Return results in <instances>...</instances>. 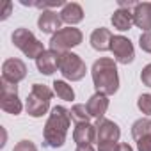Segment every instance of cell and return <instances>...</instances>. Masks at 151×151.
<instances>
[{"label": "cell", "mask_w": 151, "mask_h": 151, "mask_svg": "<svg viewBox=\"0 0 151 151\" xmlns=\"http://www.w3.org/2000/svg\"><path fill=\"white\" fill-rule=\"evenodd\" d=\"M137 147H139V151H151V135L137 140Z\"/></svg>", "instance_id": "obj_27"}, {"label": "cell", "mask_w": 151, "mask_h": 151, "mask_svg": "<svg viewBox=\"0 0 151 151\" xmlns=\"http://www.w3.org/2000/svg\"><path fill=\"white\" fill-rule=\"evenodd\" d=\"M86 107H87V110H89V116L100 121V119H103V116H105V112H107V109H109V96L96 93V94H93V96L87 100Z\"/></svg>", "instance_id": "obj_13"}, {"label": "cell", "mask_w": 151, "mask_h": 151, "mask_svg": "<svg viewBox=\"0 0 151 151\" xmlns=\"http://www.w3.org/2000/svg\"><path fill=\"white\" fill-rule=\"evenodd\" d=\"M11 9H13V4L11 2H4V9L0 13V20H7L9 14H11Z\"/></svg>", "instance_id": "obj_29"}, {"label": "cell", "mask_w": 151, "mask_h": 151, "mask_svg": "<svg viewBox=\"0 0 151 151\" xmlns=\"http://www.w3.org/2000/svg\"><path fill=\"white\" fill-rule=\"evenodd\" d=\"M52 86H53V93H55L60 100H64V101L75 100V91H73V87H71L68 82H64V80H55Z\"/></svg>", "instance_id": "obj_20"}, {"label": "cell", "mask_w": 151, "mask_h": 151, "mask_svg": "<svg viewBox=\"0 0 151 151\" xmlns=\"http://www.w3.org/2000/svg\"><path fill=\"white\" fill-rule=\"evenodd\" d=\"M59 71L62 73V77L66 80H71V82H78L86 77L87 73V68H86V62L77 55V53H62V59H60V68Z\"/></svg>", "instance_id": "obj_6"}, {"label": "cell", "mask_w": 151, "mask_h": 151, "mask_svg": "<svg viewBox=\"0 0 151 151\" xmlns=\"http://www.w3.org/2000/svg\"><path fill=\"white\" fill-rule=\"evenodd\" d=\"M69 110L64 107H53L50 112V117L45 124L43 130V137H45V144L48 147H60L66 142V135H68V128H69Z\"/></svg>", "instance_id": "obj_2"}, {"label": "cell", "mask_w": 151, "mask_h": 151, "mask_svg": "<svg viewBox=\"0 0 151 151\" xmlns=\"http://www.w3.org/2000/svg\"><path fill=\"white\" fill-rule=\"evenodd\" d=\"M77 151H94V147H93L91 144H89V146H78Z\"/></svg>", "instance_id": "obj_31"}, {"label": "cell", "mask_w": 151, "mask_h": 151, "mask_svg": "<svg viewBox=\"0 0 151 151\" xmlns=\"http://www.w3.org/2000/svg\"><path fill=\"white\" fill-rule=\"evenodd\" d=\"M62 20H60V14L53 13V11H43L37 18V27L45 32V34H55L59 32L62 27Z\"/></svg>", "instance_id": "obj_12"}, {"label": "cell", "mask_w": 151, "mask_h": 151, "mask_svg": "<svg viewBox=\"0 0 151 151\" xmlns=\"http://www.w3.org/2000/svg\"><path fill=\"white\" fill-rule=\"evenodd\" d=\"M53 96V91L45 86V84H34L32 89H30V94L25 101V109H27V114L32 116V117H41L48 112V107H50V100Z\"/></svg>", "instance_id": "obj_3"}, {"label": "cell", "mask_w": 151, "mask_h": 151, "mask_svg": "<svg viewBox=\"0 0 151 151\" xmlns=\"http://www.w3.org/2000/svg\"><path fill=\"white\" fill-rule=\"evenodd\" d=\"M69 116H71V119H73L75 123H77V124L89 123V119H91L87 107H86V105H82V103L73 105V107H71V110H69Z\"/></svg>", "instance_id": "obj_21"}, {"label": "cell", "mask_w": 151, "mask_h": 151, "mask_svg": "<svg viewBox=\"0 0 151 151\" xmlns=\"http://www.w3.org/2000/svg\"><path fill=\"white\" fill-rule=\"evenodd\" d=\"M59 14H60V20H62L64 23H68L69 27L77 25V23H80V22L84 20V9H82L78 4H75V2L66 4Z\"/></svg>", "instance_id": "obj_17"}, {"label": "cell", "mask_w": 151, "mask_h": 151, "mask_svg": "<svg viewBox=\"0 0 151 151\" xmlns=\"http://www.w3.org/2000/svg\"><path fill=\"white\" fill-rule=\"evenodd\" d=\"M93 75V82H94V89L100 94L105 96H112L117 93L119 89V75H117V66L114 59L109 57H101L93 64L91 69Z\"/></svg>", "instance_id": "obj_1"}, {"label": "cell", "mask_w": 151, "mask_h": 151, "mask_svg": "<svg viewBox=\"0 0 151 151\" xmlns=\"http://www.w3.org/2000/svg\"><path fill=\"white\" fill-rule=\"evenodd\" d=\"M82 43V32L75 27H64L55 32L50 39V50L57 53H68L71 48L78 46Z\"/></svg>", "instance_id": "obj_5"}, {"label": "cell", "mask_w": 151, "mask_h": 151, "mask_svg": "<svg viewBox=\"0 0 151 151\" xmlns=\"http://www.w3.org/2000/svg\"><path fill=\"white\" fill-rule=\"evenodd\" d=\"M121 137L119 126L110 119H100L96 123V142L107 144V142H117Z\"/></svg>", "instance_id": "obj_10"}, {"label": "cell", "mask_w": 151, "mask_h": 151, "mask_svg": "<svg viewBox=\"0 0 151 151\" xmlns=\"http://www.w3.org/2000/svg\"><path fill=\"white\" fill-rule=\"evenodd\" d=\"M137 107L142 114L151 116V94H140L137 100Z\"/></svg>", "instance_id": "obj_23"}, {"label": "cell", "mask_w": 151, "mask_h": 151, "mask_svg": "<svg viewBox=\"0 0 151 151\" xmlns=\"http://www.w3.org/2000/svg\"><path fill=\"white\" fill-rule=\"evenodd\" d=\"M60 59L62 53H57L53 50H45L37 59H36V66L39 69V73L43 75H52L60 68Z\"/></svg>", "instance_id": "obj_11"}, {"label": "cell", "mask_w": 151, "mask_h": 151, "mask_svg": "<svg viewBox=\"0 0 151 151\" xmlns=\"http://www.w3.org/2000/svg\"><path fill=\"white\" fill-rule=\"evenodd\" d=\"M0 107L9 114H20L23 105L18 98V86L7 80H0Z\"/></svg>", "instance_id": "obj_7"}, {"label": "cell", "mask_w": 151, "mask_h": 151, "mask_svg": "<svg viewBox=\"0 0 151 151\" xmlns=\"http://www.w3.org/2000/svg\"><path fill=\"white\" fill-rule=\"evenodd\" d=\"M110 52L114 53V60L119 64H130L135 57L133 45L124 36H114L110 43Z\"/></svg>", "instance_id": "obj_8"}, {"label": "cell", "mask_w": 151, "mask_h": 151, "mask_svg": "<svg viewBox=\"0 0 151 151\" xmlns=\"http://www.w3.org/2000/svg\"><path fill=\"white\" fill-rule=\"evenodd\" d=\"M13 151H37V147H36V144L32 140H20L14 146Z\"/></svg>", "instance_id": "obj_25"}, {"label": "cell", "mask_w": 151, "mask_h": 151, "mask_svg": "<svg viewBox=\"0 0 151 151\" xmlns=\"http://www.w3.org/2000/svg\"><path fill=\"white\" fill-rule=\"evenodd\" d=\"M139 46L140 50L151 53V32H142L140 37H139Z\"/></svg>", "instance_id": "obj_24"}, {"label": "cell", "mask_w": 151, "mask_h": 151, "mask_svg": "<svg viewBox=\"0 0 151 151\" xmlns=\"http://www.w3.org/2000/svg\"><path fill=\"white\" fill-rule=\"evenodd\" d=\"M151 135V119L149 117H140L132 124V137L135 140H140L142 137Z\"/></svg>", "instance_id": "obj_19"}, {"label": "cell", "mask_w": 151, "mask_h": 151, "mask_svg": "<svg viewBox=\"0 0 151 151\" xmlns=\"http://www.w3.org/2000/svg\"><path fill=\"white\" fill-rule=\"evenodd\" d=\"M133 25H137L144 32H151V4L149 2L137 4V7L133 9Z\"/></svg>", "instance_id": "obj_15"}, {"label": "cell", "mask_w": 151, "mask_h": 151, "mask_svg": "<svg viewBox=\"0 0 151 151\" xmlns=\"http://www.w3.org/2000/svg\"><path fill=\"white\" fill-rule=\"evenodd\" d=\"M112 25L114 29L124 32V30H130L132 25H133V11H128V9H117L114 14H112Z\"/></svg>", "instance_id": "obj_18"}, {"label": "cell", "mask_w": 151, "mask_h": 151, "mask_svg": "<svg viewBox=\"0 0 151 151\" xmlns=\"http://www.w3.org/2000/svg\"><path fill=\"white\" fill-rule=\"evenodd\" d=\"M140 80H142L144 86L151 87V64H147V66L142 69V73H140Z\"/></svg>", "instance_id": "obj_26"}, {"label": "cell", "mask_w": 151, "mask_h": 151, "mask_svg": "<svg viewBox=\"0 0 151 151\" xmlns=\"http://www.w3.org/2000/svg\"><path fill=\"white\" fill-rule=\"evenodd\" d=\"M98 151H119V142H107V144H98Z\"/></svg>", "instance_id": "obj_28"}, {"label": "cell", "mask_w": 151, "mask_h": 151, "mask_svg": "<svg viewBox=\"0 0 151 151\" xmlns=\"http://www.w3.org/2000/svg\"><path fill=\"white\" fill-rule=\"evenodd\" d=\"M13 43L18 50H22L29 59H37L43 52H45V46L39 39H36V36L29 30V29H16L13 32Z\"/></svg>", "instance_id": "obj_4"}, {"label": "cell", "mask_w": 151, "mask_h": 151, "mask_svg": "<svg viewBox=\"0 0 151 151\" xmlns=\"http://www.w3.org/2000/svg\"><path fill=\"white\" fill-rule=\"evenodd\" d=\"M112 32L105 27H100L96 29L93 34H91V46L98 52H107L110 50V43H112Z\"/></svg>", "instance_id": "obj_16"}, {"label": "cell", "mask_w": 151, "mask_h": 151, "mask_svg": "<svg viewBox=\"0 0 151 151\" xmlns=\"http://www.w3.org/2000/svg\"><path fill=\"white\" fill-rule=\"evenodd\" d=\"M119 151H133L130 144H124V142H119Z\"/></svg>", "instance_id": "obj_30"}, {"label": "cell", "mask_w": 151, "mask_h": 151, "mask_svg": "<svg viewBox=\"0 0 151 151\" xmlns=\"http://www.w3.org/2000/svg\"><path fill=\"white\" fill-rule=\"evenodd\" d=\"M73 140L77 142V146H89L96 142V126L91 123L77 124V128L73 130Z\"/></svg>", "instance_id": "obj_14"}, {"label": "cell", "mask_w": 151, "mask_h": 151, "mask_svg": "<svg viewBox=\"0 0 151 151\" xmlns=\"http://www.w3.org/2000/svg\"><path fill=\"white\" fill-rule=\"evenodd\" d=\"M23 6H32V7H39V9H53V7H64L66 4L62 0H55V2H27V0H22Z\"/></svg>", "instance_id": "obj_22"}, {"label": "cell", "mask_w": 151, "mask_h": 151, "mask_svg": "<svg viewBox=\"0 0 151 151\" xmlns=\"http://www.w3.org/2000/svg\"><path fill=\"white\" fill-rule=\"evenodd\" d=\"M27 77V66L20 59H7L2 64V78L13 84L22 82Z\"/></svg>", "instance_id": "obj_9"}]
</instances>
